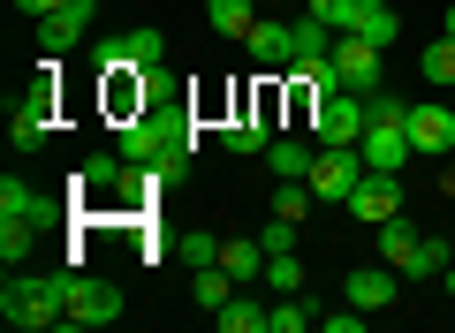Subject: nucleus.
<instances>
[{
  "instance_id": "1",
  "label": "nucleus",
  "mask_w": 455,
  "mask_h": 333,
  "mask_svg": "<svg viewBox=\"0 0 455 333\" xmlns=\"http://www.w3.org/2000/svg\"><path fill=\"white\" fill-rule=\"evenodd\" d=\"M68 281L76 273L46 266V273H8V288H0V318L16 333H61L68 326Z\"/></svg>"
},
{
  "instance_id": "2",
  "label": "nucleus",
  "mask_w": 455,
  "mask_h": 333,
  "mask_svg": "<svg viewBox=\"0 0 455 333\" xmlns=\"http://www.w3.org/2000/svg\"><path fill=\"white\" fill-rule=\"evenodd\" d=\"M122 152L167 182V175L190 167V122L182 114H137V122H122Z\"/></svg>"
},
{
  "instance_id": "3",
  "label": "nucleus",
  "mask_w": 455,
  "mask_h": 333,
  "mask_svg": "<svg viewBox=\"0 0 455 333\" xmlns=\"http://www.w3.org/2000/svg\"><path fill=\"white\" fill-rule=\"evenodd\" d=\"M304 182H311V197H319V205H349V190L364 182V152H357V144H319Z\"/></svg>"
},
{
  "instance_id": "4",
  "label": "nucleus",
  "mask_w": 455,
  "mask_h": 333,
  "mask_svg": "<svg viewBox=\"0 0 455 333\" xmlns=\"http://www.w3.org/2000/svg\"><path fill=\"white\" fill-rule=\"evenodd\" d=\"M364 122H372V99H364V91H334V99L311 107V137H319V144H357Z\"/></svg>"
},
{
  "instance_id": "5",
  "label": "nucleus",
  "mask_w": 455,
  "mask_h": 333,
  "mask_svg": "<svg viewBox=\"0 0 455 333\" xmlns=\"http://www.w3.org/2000/svg\"><path fill=\"white\" fill-rule=\"evenodd\" d=\"M92 16H99V0H68V8H53V16L38 23V53H46V61H68V53L92 38Z\"/></svg>"
},
{
  "instance_id": "6",
  "label": "nucleus",
  "mask_w": 455,
  "mask_h": 333,
  "mask_svg": "<svg viewBox=\"0 0 455 333\" xmlns=\"http://www.w3.org/2000/svg\"><path fill=\"white\" fill-rule=\"evenodd\" d=\"M379 53L387 46H372V38H357V31H334V68H341V83L364 91V99L379 91Z\"/></svg>"
},
{
  "instance_id": "7",
  "label": "nucleus",
  "mask_w": 455,
  "mask_h": 333,
  "mask_svg": "<svg viewBox=\"0 0 455 333\" xmlns=\"http://www.w3.org/2000/svg\"><path fill=\"white\" fill-rule=\"evenodd\" d=\"M395 212H403V175H379V167H364V182L349 190V220L379 227V220H395Z\"/></svg>"
},
{
  "instance_id": "8",
  "label": "nucleus",
  "mask_w": 455,
  "mask_h": 333,
  "mask_svg": "<svg viewBox=\"0 0 455 333\" xmlns=\"http://www.w3.org/2000/svg\"><path fill=\"white\" fill-rule=\"evenodd\" d=\"M114 318H122V288L114 281H84L76 273V281H68V326L92 333V326H114Z\"/></svg>"
},
{
  "instance_id": "9",
  "label": "nucleus",
  "mask_w": 455,
  "mask_h": 333,
  "mask_svg": "<svg viewBox=\"0 0 455 333\" xmlns=\"http://www.w3.org/2000/svg\"><path fill=\"white\" fill-rule=\"evenodd\" d=\"M46 129H53V91H46V83H31L23 99H8V144H16V152L38 144Z\"/></svg>"
},
{
  "instance_id": "10",
  "label": "nucleus",
  "mask_w": 455,
  "mask_h": 333,
  "mask_svg": "<svg viewBox=\"0 0 455 333\" xmlns=\"http://www.w3.org/2000/svg\"><path fill=\"white\" fill-rule=\"evenodd\" d=\"M403 122H410V152H433V159L455 152V107H440V99H433V107H410Z\"/></svg>"
},
{
  "instance_id": "11",
  "label": "nucleus",
  "mask_w": 455,
  "mask_h": 333,
  "mask_svg": "<svg viewBox=\"0 0 455 333\" xmlns=\"http://www.w3.org/2000/svg\"><path fill=\"white\" fill-rule=\"evenodd\" d=\"M341 303H357V311H387V303H395V273H379V266H357V273H349V281H341Z\"/></svg>"
},
{
  "instance_id": "12",
  "label": "nucleus",
  "mask_w": 455,
  "mask_h": 333,
  "mask_svg": "<svg viewBox=\"0 0 455 333\" xmlns=\"http://www.w3.org/2000/svg\"><path fill=\"white\" fill-rule=\"evenodd\" d=\"M0 220H23V227H46V220H53V205H46V197L31 190V182H16V175H8V182H0Z\"/></svg>"
},
{
  "instance_id": "13",
  "label": "nucleus",
  "mask_w": 455,
  "mask_h": 333,
  "mask_svg": "<svg viewBox=\"0 0 455 333\" xmlns=\"http://www.w3.org/2000/svg\"><path fill=\"white\" fill-rule=\"evenodd\" d=\"M349 31H357V38H372V46H395L403 16H395L387 0H357V16H349Z\"/></svg>"
},
{
  "instance_id": "14",
  "label": "nucleus",
  "mask_w": 455,
  "mask_h": 333,
  "mask_svg": "<svg viewBox=\"0 0 455 333\" xmlns=\"http://www.w3.org/2000/svg\"><path fill=\"white\" fill-rule=\"evenodd\" d=\"M212 326H220V333H266V311H259V296H251V288H235V296L212 311Z\"/></svg>"
},
{
  "instance_id": "15",
  "label": "nucleus",
  "mask_w": 455,
  "mask_h": 333,
  "mask_svg": "<svg viewBox=\"0 0 455 333\" xmlns=\"http://www.w3.org/2000/svg\"><path fill=\"white\" fill-rule=\"evenodd\" d=\"M190 296H197V311L212 318L228 296H235V273H228V266H190Z\"/></svg>"
},
{
  "instance_id": "16",
  "label": "nucleus",
  "mask_w": 455,
  "mask_h": 333,
  "mask_svg": "<svg viewBox=\"0 0 455 333\" xmlns=\"http://www.w3.org/2000/svg\"><path fill=\"white\" fill-rule=\"evenodd\" d=\"M220 266L235 273V288H259L266 281V242H220Z\"/></svg>"
},
{
  "instance_id": "17",
  "label": "nucleus",
  "mask_w": 455,
  "mask_h": 333,
  "mask_svg": "<svg viewBox=\"0 0 455 333\" xmlns=\"http://www.w3.org/2000/svg\"><path fill=\"white\" fill-rule=\"evenodd\" d=\"M418 242H425V235H418V227L403 220V212H395V220H379V258H387L395 273H403L410 258H418Z\"/></svg>"
},
{
  "instance_id": "18",
  "label": "nucleus",
  "mask_w": 455,
  "mask_h": 333,
  "mask_svg": "<svg viewBox=\"0 0 455 333\" xmlns=\"http://www.w3.org/2000/svg\"><path fill=\"white\" fill-rule=\"evenodd\" d=\"M266 159H274L281 182H304L311 175V144H296V137H266Z\"/></svg>"
},
{
  "instance_id": "19",
  "label": "nucleus",
  "mask_w": 455,
  "mask_h": 333,
  "mask_svg": "<svg viewBox=\"0 0 455 333\" xmlns=\"http://www.w3.org/2000/svg\"><path fill=\"white\" fill-rule=\"evenodd\" d=\"M205 23H212V31H228V38H251L259 8H251V0H205Z\"/></svg>"
},
{
  "instance_id": "20",
  "label": "nucleus",
  "mask_w": 455,
  "mask_h": 333,
  "mask_svg": "<svg viewBox=\"0 0 455 333\" xmlns=\"http://www.w3.org/2000/svg\"><path fill=\"white\" fill-rule=\"evenodd\" d=\"M251 53L259 61H296V31L289 23H251Z\"/></svg>"
},
{
  "instance_id": "21",
  "label": "nucleus",
  "mask_w": 455,
  "mask_h": 333,
  "mask_svg": "<svg viewBox=\"0 0 455 333\" xmlns=\"http://www.w3.org/2000/svg\"><path fill=\"white\" fill-rule=\"evenodd\" d=\"M311 318H319V303H311V296H281L274 311H266V333H304Z\"/></svg>"
},
{
  "instance_id": "22",
  "label": "nucleus",
  "mask_w": 455,
  "mask_h": 333,
  "mask_svg": "<svg viewBox=\"0 0 455 333\" xmlns=\"http://www.w3.org/2000/svg\"><path fill=\"white\" fill-rule=\"evenodd\" d=\"M448 258H455V250H448V235H425V242H418V258L403 266V281H440V266H448Z\"/></svg>"
},
{
  "instance_id": "23",
  "label": "nucleus",
  "mask_w": 455,
  "mask_h": 333,
  "mask_svg": "<svg viewBox=\"0 0 455 333\" xmlns=\"http://www.w3.org/2000/svg\"><path fill=\"white\" fill-rule=\"evenodd\" d=\"M266 288H274V296H304V258H266Z\"/></svg>"
},
{
  "instance_id": "24",
  "label": "nucleus",
  "mask_w": 455,
  "mask_h": 333,
  "mask_svg": "<svg viewBox=\"0 0 455 333\" xmlns=\"http://www.w3.org/2000/svg\"><path fill=\"white\" fill-rule=\"evenodd\" d=\"M296 235H304V220H281V212H274V220L259 227V242H266V258H289V250H296Z\"/></svg>"
},
{
  "instance_id": "25",
  "label": "nucleus",
  "mask_w": 455,
  "mask_h": 333,
  "mask_svg": "<svg viewBox=\"0 0 455 333\" xmlns=\"http://www.w3.org/2000/svg\"><path fill=\"white\" fill-rule=\"evenodd\" d=\"M425 83H455V38H448V31L425 46Z\"/></svg>"
},
{
  "instance_id": "26",
  "label": "nucleus",
  "mask_w": 455,
  "mask_h": 333,
  "mask_svg": "<svg viewBox=\"0 0 455 333\" xmlns=\"http://www.w3.org/2000/svg\"><path fill=\"white\" fill-rule=\"evenodd\" d=\"M31 235H38V227H23V220H0V266H23V258H31Z\"/></svg>"
},
{
  "instance_id": "27",
  "label": "nucleus",
  "mask_w": 455,
  "mask_h": 333,
  "mask_svg": "<svg viewBox=\"0 0 455 333\" xmlns=\"http://www.w3.org/2000/svg\"><path fill=\"white\" fill-rule=\"evenodd\" d=\"M274 212H281V220H311V182H281V190H274Z\"/></svg>"
},
{
  "instance_id": "28",
  "label": "nucleus",
  "mask_w": 455,
  "mask_h": 333,
  "mask_svg": "<svg viewBox=\"0 0 455 333\" xmlns=\"http://www.w3.org/2000/svg\"><path fill=\"white\" fill-rule=\"evenodd\" d=\"M114 182H122V159H114V152H92V159H84V190H114Z\"/></svg>"
},
{
  "instance_id": "29",
  "label": "nucleus",
  "mask_w": 455,
  "mask_h": 333,
  "mask_svg": "<svg viewBox=\"0 0 455 333\" xmlns=\"http://www.w3.org/2000/svg\"><path fill=\"white\" fill-rule=\"evenodd\" d=\"M130 61H137V68H160V61H167V38H160V31H130Z\"/></svg>"
},
{
  "instance_id": "30",
  "label": "nucleus",
  "mask_w": 455,
  "mask_h": 333,
  "mask_svg": "<svg viewBox=\"0 0 455 333\" xmlns=\"http://www.w3.org/2000/svg\"><path fill=\"white\" fill-rule=\"evenodd\" d=\"M319 326H326V333H372V311H357V303H341V311H326Z\"/></svg>"
},
{
  "instance_id": "31",
  "label": "nucleus",
  "mask_w": 455,
  "mask_h": 333,
  "mask_svg": "<svg viewBox=\"0 0 455 333\" xmlns=\"http://www.w3.org/2000/svg\"><path fill=\"white\" fill-rule=\"evenodd\" d=\"M349 16H357V0H311V23L326 31H349Z\"/></svg>"
},
{
  "instance_id": "32",
  "label": "nucleus",
  "mask_w": 455,
  "mask_h": 333,
  "mask_svg": "<svg viewBox=\"0 0 455 333\" xmlns=\"http://www.w3.org/2000/svg\"><path fill=\"white\" fill-rule=\"evenodd\" d=\"M92 53H99V68H107V76H122V68H137V61H130V38H99Z\"/></svg>"
},
{
  "instance_id": "33",
  "label": "nucleus",
  "mask_w": 455,
  "mask_h": 333,
  "mask_svg": "<svg viewBox=\"0 0 455 333\" xmlns=\"http://www.w3.org/2000/svg\"><path fill=\"white\" fill-rule=\"evenodd\" d=\"M182 258H190V266H220V235H190Z\"/></svg>"
},
{
  "instance_id": "34",
  "label": "nucleus",
  "mask_w": 455,
  "mask_h": 333,
  "mask_svg": "<svg viewBox=\"0 0 455 333\" xmlns=\"http://www.w3.org/2000/svg\"><path fill=\"white\" fill-rule=\"evenodd\" d=\"M53 8H68V0H16V16H23V23H46Z\"/></svg>"
},
{
  "instance_id": "35",
  "label": "nucleus",
  "mask_w": 455,
  "mask_h": 333,
  "mask_svg": "<svg viewBox=\"0 0 455 333\" xmlns=\"http://www.w3.org/2000/svg\"><path fill=\"white\" fill-rule=\"evenodd\" d=\"M440 31H448V38H455V8H448V23H440Z\"/></svg>"
}]
</instances>
